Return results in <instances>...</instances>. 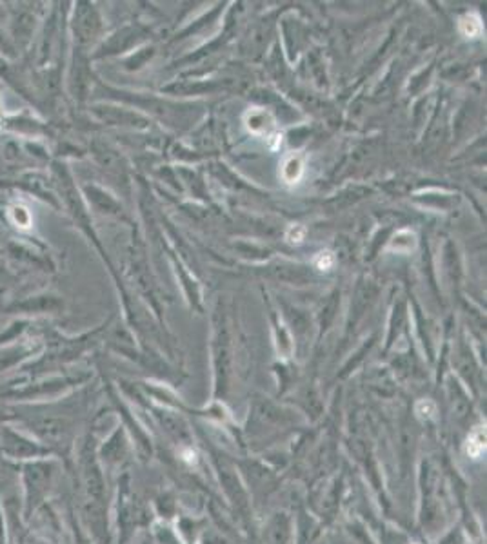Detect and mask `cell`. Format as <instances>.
Returning <instances> with one entry per match:
<instances>
[{"mask_svg": "<svg viewBox=\"0 0 487 544\" xmlns=\"http://www.w3.org/2000/svg\"><path fill=\"white\" fill-rule=\"evenodd\" d=\"M55 309V300L47 294L29 296L9 307V313H26V314H47V311Z\"/></svg>", "mask_w": 487, "mask_h": 544, "instance_id": "obj_1", "label": "cell"}, {"mask_svg": "<svg viewBox=\"0 0 487 544\" xmlns=\"http://www.w3.org/2000/svg\"><path fill=\"white\" fill-rule=\"evenodd\" d=\"M7 214H9V220H11L16 227L26 229V227H29V223H31V212H29L24 205H18V203L11 205V207L7 209Z\"/></svg>", "mask_w": 487, "mask_h": 544, "instance_id": "obj_2", "label": "cell"}, {"mask_svg": "<svg viewBox=\"0 0 487 544\" xmlns=\"http://www.w3.org/2000/svg\"><path fill=\"white\" fill-rule=\"evenodd\" d=\"M461 31L466 35V36H479L482 33V22L477 15H466L462 16L461 20Z\"/></svg>", "mask_w": 487, "mask_h": 544, "instance_id": "obj_3", "label": "cell"}, {"mask_svg": "<svg viewBox=\"0 0 487 544\" xmlns=\"http://www.w3.org/2000/svg\"><path fill=\"white\" fill-rule=\"evenodd\" d=\"M486 436H484V432L482 430H477L471 437H470V441H468V454L471 456V457H479L482 452H484V448H486Z\"/></svg>", "mask_w": 487, "mask_h": 544, "instance_id": "obj_4", "label": "cell"}, {"mask_svg": "<svg viewBox=\"0 0 487 544\" xmlns=\"http://www.w3.org/2000/svg\"><path fill=\"white\" fill-rule=\"evenodd\" d=\"M315 265H316V269H320V271H329L333 265H335V256H333V252H320L316 258H315Z\"/></svg>", "mask_w": 487, "mask_h": 544, "instance_id": "obj_5", "label": "cell"}, {"mask_svg": "<svg viewBox=\"0 0 487 544\" xmlns=\"http://www.w3.org/2000/svg\"><path fill=\"white\" fill-rule=\"evenodd\" d=\"M306 236V227L304 225H291L285 238L291 241V243H300Z\"/></svg>", "mask_w": 487, "mask_h": 544, "instance_id": "obj_6", "label": "cell"}]
</instances>
